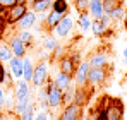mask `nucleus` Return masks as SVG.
I'll list each match as a JSON object with an SVG mask.
<instances>
[{
  "instance_id": "nucleus-23",
  "label": "nucleus",
  "mask_w": 127,
  "mask_h": 120,
  "mask_svg": "<svg viewBox=\"0 0 127 120\" xmlns=\"http://www.w3.org/2000/svg\"><path fill=\"white\" fill-rule=\"evenodd\" d=\"M52 9L62 16H67L69 14V0H52Z\"/></svg>"
},
{
  "instance_id": "nucleus-44",
  "label": "nucleus",
  "mask_w": 127,
  "mask_h": 120,
  "mask_svg": "<svg viewBox=\"0 0 127 120\" xmlns=\"http://www.w3.org/2000/svg\"><path fill=\"white\" fill-rule=\"evenodd\" d=\"M88 2H91V0H88Z\"/></svg>"
},
{
  "instance_id": "nucleus-24",
  "label": "nucleus",
  "mask_w": 127,
  "mask_h": 120,
  "mask_svg": "<svg viewBox=\"0 0 127 120\" xmlns=\"http://www.w3.org/2000/svg\"><path fill=\"white\" fill-rule=\"evenodd\" d=\"M108 16L112 17L113 22H120V21H124V17H126V7L120 3V5H117L115 9H112V12H110Z\"/></svg>"
},
{
  "instance_id": "nucleus-3",
  "label": "nucleus",
  "mask_w": 127,
  "mask_h": 120,
  "mask_svg": "<svg viewBox=\"0 0 127 120\" xmlns=\"http://www.w3.org/2000/svg\"><path fill=\"white\" fill-rule=\"evenodd\" d=\"M45 86H46L45 89H46V96H48V105H50V108H59L64 103V93L55 86L53 81H48Z\"/></svg>"
},
{
  "instance_id": "nucleus-10",
  "label": "nucleus",
  "mask_w": 127,
  "mask_h": 120,
  "mask_svg": "<svg viewBox=\"0 0 127 120\" xmlns=\"http://www.w3.org/2000/svg\"><path fill=\"white\" fill-rule=\"evenodd\" d=\"M89 67H108L110 63V55L106 50H100V52H95L89 59Z\"/></svg>"
},
{
  "instance_id": "nucleus-7",
  "label": "nucleus",
  "mask_w": 127,
  "mask_h": 120,
  "mask_svg": "<svg viewBox=\"0 0 127 120\" xmlns=\"http://www.w3.org/2000/svg\"><path fill=\"white\" fill-rule=\"evenodd\" d=\"M72 28H74V19L67 14V16H64L62 21L53 28L55 36H57V38H67V36L72 33Z\"/></svg>"
},
{
  "instance_id": "nucleus-17",
  "label": "nucleus",
  "mask_w": 127,
  "mask_h": 120,
  "mask_svg": "<svg viewBox=\"0 0 127 120\" xmlns=\"http://www.w3.org/2000/svg\"><path fill=\"white\" fill-rule=\"evenodd\" d=\"M91 22H93V19H91V16H89L88 10L79 12V16H77V26H79V29L83 33H88L91 29Z\"/></svg>"
},
{
  "instance_id": "nucleus-25",
  "label": "nucleus",
  "mask_w": 127,
  "mask_h": 120,
  "mask_svg": "<svg viewBox=\"0 0 127 120\" xmlns=\"http://www.w3.org/2000/svg\"><path fill=\"white\" fill-rule=\"evenodd\" d=\"M72 96H74V98H72V103H77V105H81V106H83V105L86 103V98H88L86 91L83 89V88H77V86L74 88V91H72Z\"/></svg>"
},
{
  "instance_id": "nucleus-27",
  "label": "nucleus",
  "mask_w": 127,
  "mask_h": 120,
  "mask_svg": "<svg viewBox=\"0 0 127 120\" xmlns=\"http://www.w3.org/2000/svg\"><path fill=\"white\" fill-rule=\"evenodd\" d=\"M34 101H31L29 105H28V108L24 110V113H22L21 117H19V120H34Z\"/></svg>"
},
{
  "instance_id": "nucleus-37",
  "label": "nucleus",
  "mask_w": 127,
  "mask_h": 120,
  "mask_svg": "<svg viewBox=\"0 0 127 120\" xmlns=\"http://www.w3.org/2000/svg\"><path fill=\"white\" fill-rule=\"evenodd\" d=\"M3 100H5V89L0 84V106H3Z\"/></svg>"
},
{
  "instance_id": "nucleus-35",
  "label": "nucleus",
  "mask_w": 127,
  "mask_h": 120,
  "mask_svg": "<svg viewBox=\"0 0 127 120\" xmlns=\"http://www.w3.org/2000/svg\"><path fill=\"white\" fill-rule=\"evenodd\" d=\"M16 117H17L16 113H9V112H7V113H2L0 120H16Z\"/></svg>"
},
{
  "instance_id": "nucleus-16",
  "label": "nucleus",
  "mask_w": 127,
  "mask_h": 120,
  "mask_svg": "<svg viewBox=\"0 0 127 120\" xmlns=\"http://www.w3.org/2000/svg\"><path fill=\"white\" fill-rule=\"evenodd\" d=\"M91 31H93L95 36L103 38V36H106V34L110 33V28H108L101 19H93V22H91Z\"/></svg>"
},
{
  "instance_id": "nucleus-22",
  "label": "nucleus",
  "mask_w": 127,
  "mask_h": 120,
  "mask_svg": "<svg viewBox=\"0 0 127 120\" xmlns=\"http://www.w3.org/2000/svg\"><path fill=\"white\" fill-rule=\"evenodd\" d=\"M59 45V41L55 36H52V34H48V36H45L41 41V50L43 52H46V53H53V50H55V46Z\"/></svg>"
},
{
  "instance_id": "nucleus-43",
  "label": "nucleus",
  "mask_w": 127,
  "mask_h": 120,
  "mask_svg": "<svg viewBox=\"0 0 127 120\" xmlns=\"http://www.w3.org/2000/svg\"><path fill=\"white\" fill-rule=\"evenodd\" d=\"M2 12H3V10H2V9H0V14H2Z\"/></svg>"
},
{
  "instance_id": "nucleus-40",
  "label": "nucleus",
  "mask_w": 127,
  "mask_h": 120,
  "mask_svg": "<svg viewBox=\"0 0 127 120\" xmlns=\"http://www.w3.org/2000/svg\"><path fill=\"white\" fill-rule=\"evenodd\" d=\"M124 60H126V65H127V57H126V59H124Z\"/></svg>"
},
{
  "instance_id": "nucleus-2",
  "label": "nucleus",
  "mask_w": 127,
  "mask_h": 120,
  "mask_svg": "<svg viewBox=\"0 0 127 120\" xmlns=\"http://www.w3.org/2000/svg\"><path fill=\"white\" fill-rule=\"evenodd\" d=\"M46 82H48V62L46 60H40L34 65V74H33L31 84L34 88H41Z\"/></svg>"
},
{
  "instance_id": "nucleus-21",
  "label": "nucleus",
  "mask_w": 127,
  "mask_h": 120,
  "mask_svg": "<svg viewBox=\"0 0 127 120\" xmlns=\"http://www.w3.org/2000/svg\"><path fill=\"white\" fill-rule=\"evenodd\" d=\"M22 62H24L22 79L28 81V82H31V79H33V74H34V62L29 59V57H24V59H22Z\"/></svg>"
},
{
  "instance_id": "nucleus-41",
  "label": "nucleus",
  "mask_w": 127,
  "mask_h": 120,
  "mask_svg": "<svg viewBox=\"0 0 127 120\" xmlns=\"http://www.w3.org/2000/svg\"><path fill=\"white\" fill-rule=\"evenodd\" d=\"M69 2H77V0H69Z\"/></svg>"
},
{
  "instance_id": "nucleus-8",
  "label": "nucleus",
  "mask_w": 127,
  "mask_h": 120,
  "mask_svg": "<svg viewBox=\"0 0 127 120\" xmlns=\"http://www.w3.org/2000/svg\"><path fill=\"white\" fill-rule=\"evenodd\" d=\"M26 10H28V5H24V3H14L12 7L7 9V19H5V22L16 24L26 14Z\"/></svg>"
},
{
  "instance_id": "nucleus-39",
  "label": "nucleus",
  "mask_w": 127,
  "mask_h": 120,
  "mask_svg": "<svg viewBox=\"0 0 127 120\" xmlns=\"http://www.w3.org/2000/svg\"><path fill=\"white\" fill-rule=\"evenodd\" d=\"M2 113H3V106H0V117H2Z\"/></svg>"
},
{
  "instance_id": "nucleus-20",
  "label": "nucleus",
  "mask_w": 127,
  "mask_h": 120,
  "mask_svg": "<svg viewBox=\"0 0 127 120\" xmlns=\"http://www.w3.org/2000/svg\"><path fill=\"white\" fill-rule=\"evenodd\" d=\"M60 72L69 74V76H74V72H76V62L70 57H62L60 59Z\"/></svg>"
},
{
  "instance_id": "nucleus-14",
  "label": "nucleus",
  "mask_w": 127,
  "mask_h": 120,
  "mask_svg": "<svg viewBox=\"0 0 127 120\" xmlns=\"http://www.w3.org/2000/svg\"><path fill=\"white\" fill-rule=\"evenodd\" d=\"M9 67H10V74L16 79H22V70H24V62L21 57H12L9 60Z\"/></svg>"
},
{
  "instance_id": "nucleus-29",
  "label": "nucleus",
  "mask_w": 127,
  "mask_h": 120,
  "mask_svg": "<svg viewBox=\"0 0 127 120\" xmlns=\"http://www.w3.org/2000/svg\"><path fill=\"white\" fill-rule=\"evenodd\" d=\"M38 103L43 108V112H48L50 110V105H48V96H46V89H41L38 93Z\"/></svg>"
},
{
  "instance_id": "nucleus-38",
  "label": "nucleus",
  "mask_w": 127,
  "mask_h": 120,
  "mask_svg": "<svg viewBox=\"0 0 127 120\" xmlns=\"http://www.w3.org/2000/svg\"><path fill=\"white\" fill-rule=\"evenodd\" d=\"M17 3H24V5H29V0H17Z\"/></svg>"
},
{
  "instance_id": "nucleus-34",
  "label": "nucleus",
  "mask_w": 127,
  "mask_h": 120,
  "mask_svg": "<svg viewBox=\"0 0 127 120\" xmlns=\"http://www.w3.org/2000/svg\"><path fill=\"white\" fill-rule=\"evenodd\" d=\"M5 81H7V72H5L3 63L0 62V84H2V82H5Z\"/></svg>"
},
{
  "instance_id": "nucleus-4",
  "label": "nucleus",
  "mask_w": 127,
  "mask_h": 120,
  "mask_svg": "<svg viewBox=\"0 0 127 120\" xmlns=\"http://www.w3.org/2000/svg\"><path fill=\"white\" fill-rule=\"evenodd\" d=\"M108 77V70L106 67H89V72H88V86L91 88H98L101 86Z\"/></svg>"
},
{
  "instance_id": "nucleus-6",
  "label": "nucleus",
  "mask_w": 127,
  "mask_h": 120,
  "mask_svg": "<svg viewBox=\"0 0 127 120\" xmlns=\"http://www.w3.org/2000/svg\"><path fill=\"white\" fill-rule=\"evenodd\" d=\"M88 72H89V62L84 60V62H79L76 65V72H74V84L77 88H84L88 84Z\"/></svg>"
},
{
  "instance_id": "nucleus-32",
  "label": "nucleus",
  "mask_w": 127,
  "mask_h": 120,
  "mask_svg": "<svg viewBox=\"0 0 127 120\" xmlns=\"http://www.w3.org/2000/svg\"><path fill=\"white\" fill-rule=\"evenodd\" d=\"M74 5H76L77 12H83V10H88L89 2H88V0H77V2H74Z\"/></svg>"
},
{
  "instance_id": "nucleus-9",
  "label": "nucleus",
  "mask_w": 127,
  "mask_h": 120,
  "mask_svg": "<svg viewBox=\"0 0 127 120\" xmlns=\"http://www.w3.org/2000/svg\"><path fill=\"white\" fill-rule=\"evenodd\" d=\"M36 22H38V14L34 10H29L28 9L26 14L16 22V26H17V31H22V29H31Z\"/></svg>"
},
{
  "instance_id": "nucleus-36",
  "label": "nucleus",
  "mask_w": 127,
  "mask_h": 120,
  "mask_svg": "<svg viewBox=\"0 0 127 120\" xmlns=\"http://www.w3.org/2000/svg\"><path fill=\"white\" fill-rule=\"evenodd\" d=\"M34 120H48V112H41V113H38Z\"/></svg>"
},
{
  "instance_id": "nucleus-11",
  "label": "nucleus",
  "mask_w": 127,
  "mask_h": 120,
  "mask_svg": "<svg viewBox=\"0 0 127 120\" xmlns=\"http://www.w3.org/2000/svg\"><path fill=\"white\" fill-rule=\"evenodd\" d=\"M79 119H81V105L70 101V103L62 110L59 120H79Z\"/></svg>"
},
{
  "instance_id": "nucleus-5",
  "label": "nucleus",
  "mask_w": 127,
  "mask_h": 120,
  "mask_svg": "<svg viewBox=\"0 0 127 120\" xmlns=\"http://www.w3.org/2000/svg\"><path fill=\"white\" fill-rule=\"evenodd\" d=\"M14 100H16V103H28V101H31V89H29V82L28 81L17 79L16 91H14Z\"/></svg>"
},
{
  "instance_id": "nucleus-45",
  "label": "nucleus",
  "mask_w": 127,
  "mask_h": 120,
  "mask_svg": "<svg viewBox=\"0 0 127 120\" xmlns=\"http://www.w3.org/2000/svg\"><path fill=\"white\" fill-rule=\"evenodd\" d=\"M126 105H127V103H126Z\"/></svg>"
},
{
  "instance_id": "nucleus-13",
  "label": "nucleus",
  "mask_w": 127,
  "mask_h": 120,
  "mask_svg": "<svg viewBox=\"0 0 127 120\" xmlns=\"http://www.w3.org/2000/svg\"><path fill=\"white\" fill-rule=\"evenodd\" d=\"M53 82H55V86H57L62 93H65V91H69V88L72 86V76L64 74V72H60V70H59V74L55 76Z\"/></svg>"
},
{
  "instance_id": "nucleus-19",
  "label": "nucleus",
  "mask_w": 127,
  "mask_h": 120,
  "mask_svg": "<svg viewBox=\"0 0 127 120\" xmlns=\"http://www.w3.org/2000/svg\"><path fill=\"white\" fill-rule=\"evenodd\" d=\"M52 9V0H34L31 3V10H34L36 14H46Z\"/></svg>"
},
{
  "instance_id": "nucleus-26",
  "label": "nucleus",
  "mask_w": 127,
  "mask_h": 120,
  "mask_svg": "<svg viewBox=\"0 0 127 120\" xmlns=\"http://www.w3.org/2000/svg\"><path fill=\"white\" fill-rule=\"evenodd\" d=\"M14 57L12 53V48L9 43H2L0 45V62H9V60Z\"/></svg>"
},
{
  "instance_id": "nucleus-28",
  "label": "nucleus",
  "mask_w": 127,
  "mask_h": 120,
  "mask_svg": "<svg viewBox=\"0 0 127 120\" xmlns=\"http://www.w3.org/2000/svg\"><path fill=\"white\" fill-rule=\"evenodd\" d=\"M17 36L21 38L22 43H26V46H31V45H33V33H31L29 29H22V31H19Z\"/></svg>"
},
{
  "instance_id": "nucleus-33",
  "label": "nucleus",
  "mask_w": 127,
  "mask_h": 120,
  "mask_svg": "<svg viewBox=\"0 0 127 120\" xmlns=\"http://www.w3.org/2000/svg\"><path fill=\"white\" fill-rule=\"evenodd\" d=\"M14 3H17V0H0V9H2V10H7V9L12 7Z\"/></svg>"
},
{
  "instance_id": "nucleus-15",
  "label": "nucleus",
  "mask_w": 127,
  "mask_h": 120,
  "mask_svg": "<svg viewBox=\"0 0 127 120\" xmlns=\"http://www.w3.org/2000/svg\"><path fill=\"white\" fill-rule=\"evenodd\" d=\"M88 12L91 16V19H101L105 10H103V0H91L89 2V7H88Z\"/></svg>"
},
{
  "instance_id": "nucleus-12",
  "label": "nucleus",
  "mask_w": 127,
  "mask_h": 120,
  "mask_svg": "<svg viewBox=\"0 0 127 120\" xmlns=\"http://www.w3.org/2000/svg\"><path fill=\"white\" fill-rule=\"evenodd\" d=\"M9 45H10V48H12L14 57H21V59L26 57V50H28V46H26V43H22V41H21V38H19L17 34L12 36V38L9 40Z\"/></svg>"
},
{
  "instance_id": "nucleus-30",
  "label": "nucleus",
  "mask_w": 127,
  "mask_h": 120,
  "mask_svg": "<svg viewBox=\"0 0 127 120\" xmlns=\"http://www.w3.org/2000/svg\"><path fill=\"white\" fill-rule=\"evenodd\" d=\"M117 5H120L119 0H103V10H105V14H110L112 9H115Z\"/></svg>"
},
{
  "instance_id": "nucleus-31",
  "label": "nucleus",
  "mask_w": 127,
  "mask_h": 120,
  "mask_svg": "<svg viewBox=\"0 0 127 120\" xmlns=\"http://www.w3.org/2000/svg\"><path fill=\"white\" fill-rule=\"evenodd\" d=\"M14 103H16V100H14V94H5V100H3V108L9 112V110H14Z\"/></svg>"
},
{
  "instance_id": "nucleus-18",
  "label": "nucleus",
  "mask_w": 127,
  "mask_h": 120,
  "mask_svg": "<svg viewBox=\"0 0 127 120\" xmlns=\"http://www.w3.org/2000/svg\"><path fill=\"white\" fill-rule=\"evenodd\" d=\"M62 14H59L57 10H53V9H50L48 12H46V17H45V26L48 28V29H53L60 21H62Z\"/></svg>"
},
{
  "instance_id": "nucleus-42",
  "label": "nucleus",
  "mask_w": 127,
  "mask_h": 120,
  "mask_svg": "<svg viewBox=\"0 0 127 120\" xmlns=\"http://www.w3.org/2000/svg\"><path fill=\"white\" fill-rule=\"evenodd\" d=\"M33 2H34V0H29V3H33Z\"/></svg>"
},
{
  "instance_id": "nucleus-1",
  "label": "nucleus",
  "mask_w": 127,
  "mask_h": 120,
  "mask_svg": "<svg viewBox=\"0 0 127 120\" xmlns=\"http://www.w3.org/2000/svg\"><path fill=\"white\" fill-rule=\"evenodd\" d=\"M110 103L100 112L98 120H124V105L120 100H108Z\"/></svg>"
}]
</instances>
